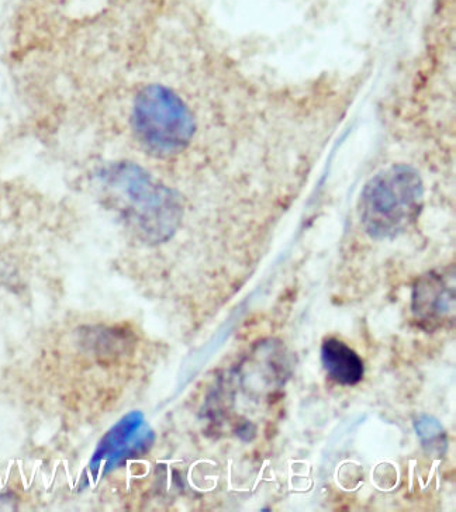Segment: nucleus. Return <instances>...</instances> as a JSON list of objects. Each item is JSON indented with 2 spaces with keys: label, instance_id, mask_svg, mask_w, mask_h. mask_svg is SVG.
<instances>
[{
  "label": "nucleus",
  "instance_id": "1",
  "mask_svg": "<svg viewBox=\"0 0 456 512\" xmlns=\"http://www.w3.org/2000/svg\"><path fill=\"white\" fill-rule=\"evenodd\" d=\"M105 178L114 192L123 197L129 216L145 237L161 241L174 233L181 207L165 186L131 162L109 166Z\"/></svg>",
  "mask_w": 456,
  "mask_h": 512
},
{
  "label": "nucleus",
  "instance_id": "2",
  "mask_svg": "<svg viewBox=\"0 0 456 512\" xmlns=\"http://www.w3.org/2000/svg\"><path fill=\"white\" fill-rule=\"evenodd\" d=\"M423 188L411 169L393 168L369 183L361 200V219L375 238L395 237L420 213Z\"/></svg>",
  "mask_w": 456,
  "mask_h": 512
},
{
  "label": "nucleus",
  "instance_id": "3",
  "mask_svg": "<svg viewBox=\"0 0 456 512\" xmlns=\"http://www.w3.org/2000/svg\"><path fill=\"white\" fill-rule=\"evenodd\" d=\"M133 128L145 148L167 155L186 147L195 124L188 106L175 92L150 85L134 99Z\"/></svg>",
  "mask_w": 456,
  "mask_h": 512
},
{
  "label": "nucleus",
  "instance_id": "4",
  "mask_svg": "<svg viewBox=\"0 0 456 512\" xmlns=\"http://www.w3.org/2000/svg\"><path fill=\"white\" fill-rule=\"evenodd\" d=\"M152 442H154V432L145 425L143 414L134 411L126 415L107 432L106 437L100 442L91 463L93 475H98L103 465L107 472L120 465L129 456L144 452Z\"/></svg>",
  "mask_w": 456,
  "mask_h": 512
},
{
  "label": "nucleus",
  "instance_id": "5",
  "mask_svg": "<svg viewBox=\"0 0 456 512\" xmlns=\"http://www.w3.org/2000/svg\"><path fill=\"white\" fill-rule=\"evenodd\" d=\"M454 309V290L441 276L431 273L417 283L414 289L413 311L421 323L438 327L454 314Z\"/></svg>",
  "mask_w": 456,
  "mask_h": 512
},
{
  "label": "nucleus",
  "instance_id": "6",
  "mask_svg": "<svg viewBox=\"0 0 456 512\" xmlns=\"http://www.w3.org/2000/svg\"><path fill=\"white\" fill-rule=\"evenodd\" d=\"M321 362L330 379L341 386H355L364 377V362L340 339L327 338L323 342Z\"/></svg>",
  "mask_w": 456,
  "mask_h": 512
},
{
  "label": "nucleus",
  "instance_id": "7",
  "mask_svg": "<svg viewBox=\"0 0 456 512\" xmlns=\"http://www.w3.org/2000/svg\"><path fill=\"white\" fill-rule=\"evenodd\" d=\"M414 427L426 451L433 452L435 455L447 451V435L440 421L435 420L431 415H421L414 422Z\"/></svg>",
  "mask_w": 456,
  "mask_h": 512
}]
</instances>
